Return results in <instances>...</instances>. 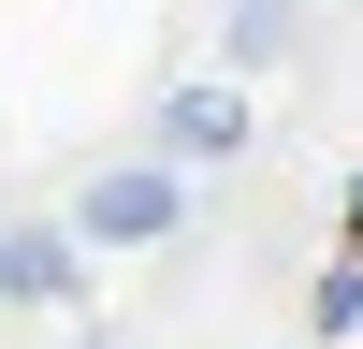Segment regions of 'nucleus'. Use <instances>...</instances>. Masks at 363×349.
<instances>
[{
  "mask_svg": "<svg viewBox=\"0 0 363 349\" xmlns=\"http://www.w3.org/2000/svg\"><path fill=\"white\" fill-rule=\"evenodd\" d=\"M174 218H189V174L174 160H102L73 189V248H160Z\"/></svg>",
  "mask_w": 363,
  "mask_h": 349,
  "instance_id": "nucleus-1",
  "label": "nucleus"
},
{
  "mask_svg": "<svg viewBox=\"0 0 363 349\" xmlns=\"http://www.w3.org/2000/svg\"><path fill=\"white\" fill-rule=\"evenodd\" d=\"M233 145H247V102H233V87H174L145 160H233Z\"/></svg>",
  "mask_w": 363,
  "mask_h": 349,
  "instance_id": "nucleus-2",
  "label": "nucleus"
},
{
  "mask_svg": "<svg viewBox=\"0 0 363 349\" xmlns=\"http://www.w3.org/2000/svg\"><path fill=\"white\" fill-rule=\"evenodd\" d=\"M73 233H58V218H15V233H0V291H15V306H73Z\"/></svg>",
  "mask_w": 363,
  "mask_h": 349,
  "instance_id": "nucleus-3",
  "label": "nucleus"
},
{
  "mask_svg": "<svg viewBox=\"0 0 363 349\" xmlns=\"http://www.w3.org/2000/svg\"><path fill=\"white\" fill-rule=\"evenodd\" d=\"M306 335H363V262H320V291H306Z\"/></svg>",
  "mask_w": 363,
  "mask_h": 349,
  "instance_id": "nucleus-4",
  "label": "nucleus"
},
{
  "mask_svg": "<svg viewBox=\"0 0 363 349\" xmlns=\"http://www.w3.org/2000/svg\"><path fill=\"white\" fill-rule=\"evenodd\" d=\"M335 233H349V262H363V174H349V218H335Z\"/></svg>",
  "mask_w": 363,
  "mask_h": 349,
  "instance_id": "nucleus-5",
  "label": "nucleus"
},
{
  "mask_svg": "<svg viewBox=\"0 0 363 349\" xmlns=\"http://www.w3.org/2000/svg\"><path fill=\"white\" fill-rule=\"evenodd\" d=\"M233 15H247V0H233Z\"/></svg>",
  "mask_w": 363,
  "mask_h": 349,
  "instance_id": "nucleus-6",
  "label": "nucleus"
}]
</instances>
